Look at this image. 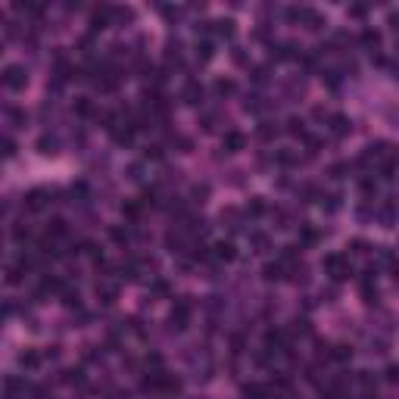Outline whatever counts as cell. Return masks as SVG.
<instances>
[{
  "mask_svg": "<svg viewBox=\"0 0 399 399\" xmlns=\"http://www.w3.org/2000/svg\"><path fill=\"white\" fill-rule=\"evenodd\" d=\"M352 355V350L346 343H340V346H334V350H330V359H337V362H346Z\"/></svg>",
  "mask_w": 399,
  "mask_h": 399,
  "instance_id": "obj_18",
  "label": "cell"
},
{
  "mask_svg": "<svg viewBox=\"0 0 399 399\" xmlns=\"http://www.w3.org/2000/svg\"><path fill=\"white\" fill-rule=\"evenodd\" d=\"M197 59H200V63H209V59H212V44H209V41L197 44Z\"/></svg>",
  "mask_w": 399,
  "mask_h": 399,
  "instance_id": "obj_23",
  "label": "cell"
},
{
  "mask_svg": "<svg viewBox=\"0 0 399 399\" xmlns=\"http://www.w3.org/2000/svg\"><path fill=\"white\" fill-rule=\"evenodd\" d=\"M19 365L31 371V368H38V365H41V355L35 350H25V352H19Z\"/></svg>",
  "mask_w": 399,
  "mask_h": 399,
  "instance_id": "obj_12",
  "label": "cell"
},
{
  "mask_svg": "<svg viewBox=\"0 0 399 399\" xmlns=\"http://www.w3.org/2000/svg\"><path fill=\"white\" fill-rule=\"evenodd\" d=\"M390 25H393V28H399V13H390Z\"/></svg>",
  "mask_w": 399,
  "mask_h": 399,
  "instance_id": "obj_41",
  "label": "cell"
},
{
  "mask_svg": "<svg viewBox=\"0 0 399 399\" xmlns=\"http://www.w3.org/2000/svg\"><path fill=\"white\" fill-rule=\"evenodd\" d=\"M287 131L290 134H303L305 128H303V118H290V122H287Z\"/></svg>",
  "mask_w": 399,
  "mask_h": 399,
  "instance_id": "obj_30",
  "label": "cell"
},
{
  "mask_svg": "<svg viewBox=\"0 0 399 399\" xmlns=\"http://www.w3.org/2000/svg\"><path fill=\"white\" fill-rule=\"evenodd\" d=\"M328 209H330V212L340 209V193H330V197H328Z\"/></svg>",
  "mask_w": 399,
  "mask_h": 399,
  "instance_id": "obj_36",
  "label": "cell"
},
{
  "mask_svg": "<svg viewBox=\"0 0 399 399\" xmlns=\"http://www.w3.org/2000/svg\"><path fill=\"white\" fill-rule=\"evenodd\" d=\"M262 275H265V281H278V278L284 275V262L278 259V262H268L265 268H262Z\"/></svg>",
  "mask_w": 399,
  "mask_h": 399,
  "instance_id": "obj_11",
  "label": "cell"
},
{
  "mask_svg": "<svg viewBox=\"0 0 399 399\" xmlns=\"http://www.w3.org/2000/svg\"><path fill=\"white\" fill-rule=\"evenodd\" d=\"M393 75H396V78H399V66H396V69H393Z\"/></svg>",
  "mask_w": 399,
  "mask_h": 399,
  "instance_id": "obj_43",
  "label": "cell"
},
{
  "mask_svg": "<svg viewBox=\"0 0 399 399\" xmlns=\"http://www.w3.org/2000/svg\"><path fill=\"white\" fill-rule=\"evenodd\" d=\"M215 94H218V97L234 94V81H231V78H218V81H215Z\"/></svg>",
  "mask_w": 399,
  "mask_h": 399,
  "instance_id": "obj_17",
  "label": "cell"
},
{
  "mask_svg": "<svg viewBox=\"0 0 399 399\" xmlns=\"http://www.w3.org/2000/svg\"><path fill=\"white\" fill-rule=\"evenodd\" d=\"M109 237H113L116 243H125L128 240V231H125V228H109Z\"/></svg>",
  "mask_w": 399,
  "mask_h": 399,
  "instance_id": "obj_28",
  "label": "cell"
},
{
  "mask_svg": "<svg viewBox=\"0 0 399 399\" xmlns=\"http://www.w3.org/2000/svg\"><path fill=\"white\" fill-rule=\"evenodd\" d=\"M25 275V265L22 262H16V265H6V284H19Z\"/></svg>",
  "mask_w": 399,
  "mask_h": 399,
  "instance_id": "obj_14",
  "label": "cell"
},
{
  "mask_svg": "<svg viewBox=\"0 0 399 399\" xmlns=\"http://www.w3.org/2000/svg\"><path fill=\"white\" fill-rule=\"evenodd\" d=\"M63 290H66V287H63V281H59L56 275H44V278H41V287L35 290V296H38V300H44L47 293H63Z\"/></svg>",
  "mask_w": 399,
  "mask_h": 399,
  "instance_id": "obj_4",
  "label": "cell"
},
{
  "mask_svg": "<svg viewBox=\"0 0 399 399\" xmlns=\"http://www.w3.org/2000/svg\"><path fill=\"white\" fill-rule=\"evenodd\" d=\"M116 296H118V287L116 284H97V300L103 303V305H113Z\"/></svg>",
  "mask_w": 399,
  "mask_h": 399,
  "instance_id": "obj_7",
  "label": "cell"
},
{
  "mask_svg": "<svg viewBox=\"0 0 399 399\" xmlns=\"http://www.w3.org/2000/svg\"><path fill=\"white\" fill-rule=\"evenodd\" d=\"M212 256H215L218 262H231V259L237 256V250H234L231 240H218L215 247H212Z\"/></svg>",
  "mask_w": 399,
  "mask_h": 399,
  "instance_id": "obj_6",
  "label": "cell"
},
{
  "mask_svg": "<svg viewBox=\"0 0 399 399\" xmlns=\"http://www.w3.org/2000/svg\"><path fill=\"white\" fill-rule=\"evenodd\" d=\"M122 212H125L128 218H134V215L141 212V206H138V203H125V206H122Z\"/></svg>",
  "mask_w": 399,
  "mask_h": 399,
  "instance_id": "obj_34",
  "label": "cell"
},
{
  "mask_svg": "<svg viewBox=\"0 0 399 399\" xmlns=\"http://www.w3.org/2000/svg\"><path fill=\"white\" fill-rule=\"evenodd\" d=\"M56 147L59 143H56V138H50V134H41L38 138V153H44V156H53Z\"/></svg>",
  "mask_w": 399,
  "mask_h": 399,
  "instance_id": "obj_10",
  "label": "cell"
},
{
  "mask_svg": "<svg viewBox=\"0 0 399 399\" xmlns=\"http://www.w3.org/2000/svg\"><path fill=\"white\" fill-rule=\"evenodd\" d=\"M384 377L390 380V384H396V380H399V365H390V368L384 371Z\"/></svg>",
  "mask_w": 399,
  "mask_h": 399,
  "instance_id": "obj_32",
  "label": "cell"
},
{
  "mask_svg": "<svg viewBox=\"0 0 399 399\" xmlns=\"http://www.w3.org/2000/svg\"><path fill=\"white\" fill-rule=\"evenodd\" d=\"M131 138H134V128H116L113 131V141L116 143H131Z\"/></svg>",
  "mask_w": 399,
  "mask_h": 399,
  "instance_id": "obj_19",
  "label": "cell"
},
{
  "mask_svg": "<svg viewBox=\"0 0 399 399\" xmlns=\"http://www.w3.org/2000/svg\"><path fill=\"white\" fill-rule=\"evenodd\" d=\"M63 380H66V384H81V380H84V371H81V368H69V371H63Z\"/></svg>",
  "mask_w": 399,
  "mask_h": 399,
  "instance_id": "obj_21",
  "label": "cell"
},
{
  "mask_svg": "<svg viewBox=\"0 0 399 399\" xmlns=\"http://www.w3.org/2000/svg\"><path fill=\"white\" fill-rule=\"evenodd\" d=\"M222 147H225L228 153H240L243 147H247V138H243L240 131H228L225 141H222Z\"/></svg>",
  "mask_w": 399,
  "mask_h": 399,
  "instance_id": "obj_5",
  "label": "cell"
},
{
  "mask_svg": "<svg viewBox=\"0 0 399 399\" xmlns=\"http://www.w3.org/2000/svg\"><path fill=\"white\" fill-rule=\"evenodd\" d=\"M75 113H78V116H91V113H94L91 100H88V97H78V103H75Z\"/></svg>",
  "mask_w": 399,
  "mask_h": 399,
  "instance_id": "obj_25",
  "label": "cell"
},
{
  "mask_svg": "<svg viewBox=\"0 0 399 399\" xmlns=\"http://www.w3.org/2000/svg\"><path fill=\"white\" fill-rule=\"evenodd\" d=\"M200 97H203V88L197 81H190L188 88H184V103H200Z\"/></svg>",
  "mask_w": 399,
  "mask_h": 399,
  "instance_id": "obj_13",
  "label": "cell"
},
{
  "mask_svg": "<svg viewBox=\"0 0 399 399\" xmlns=\"http://www.w3.org/2000/svg\"><path fill=\"white\" fill-rule=\"evenodd\" d=\"M13 237L22 243V240H28V237H31V231H28V228H22V225H16V228H13Z\"/></svg>",
  "mask_w": 399,
  "mask_h": 399,
  "instance_id": "obj_29",
  "label": "cell"
},
{
  "mask_svg": "<svg viewBox=\"0 0 399 399\" xmlns=\"http://www.w3.org/2000/svg\"><path fill=\"white\" fill-rule=\"evenodd\" d=\"M47 197H50V190H44V188H35V190H28V193H25V209H31V212L44 209L47 203H50Z\"/></svg>",
  "mask_w": 399,
  "mask_h": 399,
  "instance_id": "obj_3",
  "label": "cell"
},
{
  "mask_svg": "<svg viewBox=\"0 0 399 399\" xmlns=\"http://www.w3.org/2000/svg\"><path fill=\"white\" fill-rule=\"evenodd\" d=\"M330 131H334L337 138L350 134V118H346V116H330Z\"/></svg>",
  "mask_w": 399,
  "mask_h": 399,
  "instance_id": "obj_9",
  "label": "cell"
},
{
  "mask_svg": "<svg viewBox=\"0 0 399 399\" xmlns=\"http://www.w3.org/2000/svg\"><path fill=\"white\" fill-rule=\"evenodd\" d=\"M63 303L69 309H78V290H63Z\"/></svg>",
  "mask_w": 399,
  "mask_h": 399,
  "instance_id": "obj_27",
  "label": "cell"
},
{
  "mask_svg": "<svg viewBox=\"0 0 399 399\" xmlns=\"http://www.w3.org/2000/svg\"><path fill=\"white\" fill-rule=\"evenodd\" d=\"M321 265H325V271L334 278V281H346V278L352 275V268H350V262H346L343 253H330V256H325Z\"/></svg>",
  "mask_w": 399,
  "mask_h": 399,
  "instance_id": "obj_1",
  "label": "cell"
},
{
  "mask_svg": "<svg viewBox=\"0 0 399 399\" xmlns=\"http://www.w3.org/2000/svg\"><path fill=\"white\" fill-rule=\"evenodd\" d=\"M215 31L222 38H234V22L231 19H222V22H215Z\"/></svg>",
  "mask_w": 399,
  "mask_h": 399,
  "instance_id": "obj_20",
  "label": "cell"
},
{
  "mask_svg": "<svg viewBox=\"0 0 399 399\" xmlns=\"http://www.w3.org/2000/svg\"><path fill=\"white\" fill-rule=\"evenodd\" d=\"M362 399H377V396H371V393H368V396H362Z\"/></svg>",
  "mask_w": 399,
  "mask_h": 399,
  "instance_id": "obj_44",
  "label": "cell"
},
{
  "mask_svg": "<svg viewBox=\"0 0 399 399\" xmlns=\"http://www.w3.org/2000/svg\"><path fill=\"white\" fill-rule=\"evenodd\" d=\"M31 396H35V399H47L50 390H47V387H35V390H31Z\"/></svg>",
  "mask_w": 399,
  "mask_h": 399,
  "instance_id": "obj_38",
  "label": "cell"
},
{
  "mask_svg": "<svg viewBox=\"0 0 399 399\" xmlns=\"http://www.w3.org/2000/svg\"><path fill=\"white\" fill-rule=\"evenodd\" d=\"M153 293H156V296H165V293H168V284H165V281H156V284H153Z\"/></svg>",
  "mask_w": 399,
  "mask_h": 399,
  "instance_id": "obj_35",
  "label": "cell"
},
{
  "mask_svg": "<svg viewBox=\"0 0 399 399\" xmlns=\"http://www.w3.org/2000/svg\"><path fill=\"white\" fill-rule=\"evenodd\" d=\"M47 237H66V222L63 218H53V222L47 225Z\"/></svg>",
  "mask_w": 399,
  "mask_h": 399,
  "instance_id": "obj_16",
  "label": "cell"
},
{
  "mask_svg": "<svg viewBox=\"0 0 399 399\" xmlns=\"http://www.w3.org/2000/svg\"><path fill=\"white\" fill-rule=\"evenodd\" d=\"M247 212H250V215H262V212H265V203H262V197H250Z\"/></svg>",
  "mask_w": 399,
  "mask_h": 399,
  "instance_id": "obj_22",
  "label": "cell"
},
{
  "mask_svg": "<svg viewBox=\"0 0 399 399\" xmlns=\"http://www.w3.org/2000/svg\"><path fill=\"white\" fill-rule=\"evenodd\" d=\"M3 84L10 91H22L25 84H28V72H25V66H19V63L3 66Z\"/></svg>",
  "mask_w": 399,
  "mask_h": 399,
  "instance_id": "obj_2",
  "label": "cell"
},
{
  "mask_svg": "<svg viewBox=\"0 0 399 399\" xmlns=\"http://www.w3.org/2000/svg\"><path fill=\"white\" fill-rule=\"evenodd\" d=\"M303 243H305V247H312V243H318V231H315V228H309V225H305L303 228Z\"/></svg>",
  "mask_w": 399,
  "mask_h": 399,
  "instance_id": "obj_24",
  "label": "cell"
},
{
  "mask_svg": "<svg viewBox=\"0 0 399 399\" xmlns=\"http://www.w3.org/2000/svg\"><path fill=\"white\" fill-rule=\"evenodd\" d=\"M362 296H365V303H375L377 300V287H371V281H365L362 284Z\"/></svg>",
  "mask_w": 399,
  "mask_h": 399,
  "instance_id": "obj_26",
  "label": "cell"
},
{
  "mask_svg": "<svg viewBox=\"0 0 399 399\" xmlns=\"http://www.w3.org/2000/svg\"><path fill=\"white\" fill-rule=\"evenodd\" d=\"M293 334H309V321H305V318H296V321H293Z\"/></svg>",
  "mask_w": 399,
  "mask_h": 399,
  "instance_id": "obj_31",
  "label": "cell"
},
{
  "mask_svg": "<svg viewBox=\"0 0 399 399\" xmlns=\"http://www.w3.org/2000/svg\"><path fill=\"white\" fill-rule=\"evenodd\" d=\"M3 156H6V159H13V156H16V143H13L10 138H3Z\"/></svg>",
  "mask_w": 399,
  "mask_h": 399,
  "instance_id": "obj_33",
  "label": "cell"
},
{
  "mask_svg": "<svg viewBox=\"0 0 399 399\" xmlns=\"http://www.w3.org/2000/svg\"><path fill=\"white\" fill-rule=\"evenodd\" d=\"M253 243H256V247H259V253H262V250L268 247V240H265V237H262V234H256V237H253Z\"/></svg>",
  "mask_w": 399,
  "mask_h": 399,
  "instance_id": "obj_40",
  "label": "cell"
},
{
  "mask_svg": "<svg viewBox=\"0 0 399 399\" xmlns=\"http://www.w3.org/2000/svg\"><path fill=\"white\" fill-rule=\"evenodd\" d=\"M359 375H362L359 380H362V384H365V387H371V384H375V377H371V371H359Z\"/></svg>",
  "mask_w": 399,
  "mask_h": 399,
  "instance_id": "obj_39",
  "label": "cell"
},
{
  "mask_svg": "<svg viewBox=\"0 0 399 399\" xmlns=\"http://www.w3.org/2000/svg\"><path fill=\"white\" fill-rule=\"evenodd\" d=\"M393 278H396V281H399V265H393Z\"/></svg>",
  "mask_w": 399,
  "mask_h": 399,
  "instance_id": "obj_42",
  "label": "cell"
},
{
  "mask_svg": "<svg viewBox=\"0 0 399 399\" xmlns=\"http://www.w3.org/2000/svg\"><path fill=\"white\" fill-rule=\"evenodd\" d=\"M243 396L247 399H268V387L265 384H243Z\"/></svg>",
  "mask_w": 399,
  "mask_h": 399,
  "instance_id": "obj_8",
  "label": "cell"
},
{
  "mask_svg": "<svg viewBox=\"0 0 399 399\" xmlns=\"http://www.w3.org/2000/svg\"><path fill=\"white\" fill-rule=\"evenodd\" d=\"M362 44H365V47H371V50H375V47H380V31L365 28V31H362Z\"/></svg>",
  "mask_w": 399,
  "mask_h": 399,
  "instance_id": "obj_15",
  "label": "cell"
},
{
  "mask_svg": "<svg viewBox=\"0 0 399 399\" xmlns=\"http://www.w3.org/2000/svg\"><path fill=\"white\" fill-rule=\"evenodd\" d=\"M275 131H278V128H271L268 122H265V125H262V128H259V134H262V138H265V141H268V138H275Z\"/></svg>",
  "mask_w": 399,
  "mask_h": 399,
  "instance_id": "obj_37",
  "label": "cell"
}]
</instances>
